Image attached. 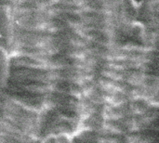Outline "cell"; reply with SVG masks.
Segmentation results:
<instances>
[{"label": "cell", "mask_w": 159, "mask_h": 143, "mask_svg": "<svg viewBox=\"0 0 159 143\" xmlns=\"http://www.w3.org/2000/svg\"><path fill=\"white\" fill-rule=\"evenodd\" d=\"M143 0H131V4L134 7V8H139L143 5Z\"/></svg>", "instance_id": "6da1fadb"}]
</instances>
